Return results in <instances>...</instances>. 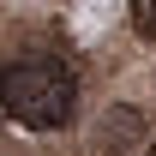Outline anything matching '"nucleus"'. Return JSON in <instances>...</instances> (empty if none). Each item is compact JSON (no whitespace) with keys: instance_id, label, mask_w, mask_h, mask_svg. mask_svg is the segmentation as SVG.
<instances>
[{"instance_id":"obj_2","label":"nucleus","mask_w":156,"mask_h":156,"mask_svg":"<svg viewBox=\"0 0 156 156\" xmlns=\"http://www.w3.org/2000/svg\"><path fill=\"white\" fill-rule=\"evenodd\" d=\"M132 18H138L144 36H156V0H132Z\"/></svg>"},{"instance_id":"obj_1","label":"nucleus","mask_w":156,"mask_h":156,"mask_svg":"<svg viewBox=\"0 0 156 156\" xmlns=\"http://www.w3.org/2000/svg\"><path fill=\"white\" fill-rule=\"evenodd\" d=\"M72 102H78V84H72V72L54 54H24L12 66H0V108L18 126H30V132L66 126L72 120Z\"/></svg>"}]
</instances>
